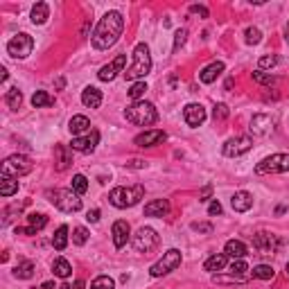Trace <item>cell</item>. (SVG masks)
I'll return each mask as SVG.
<instances>
[{"mask_svg": "<svg viewBox=\"0 0 289 289\" xmlns=\"http://www.w3.org/2000/svg\"><path fill=\"white\" fill-rule=\"evenodd\" d=\"M122 30H124V18L120 11H106V14L99 18L97 27H95L93 36V48L95 50H108L113 45L118 43V39L122 36Z\"/></svg>", "mask_w": 289, "mask_h": 289, "instance_id": "1", "label": "cell"}, {"mask_svg": "<svg viewBox=\"0 0 289 289\" xmlns=\"http://www.w3.org/2000/svg\"><path fill=\"white\" fill-rule=\"evenodd\" d=\"M152 73V54H149V45L147 43H138L133 48V61L127 70H124V77L129 82H140L145 79L147 75Z\"/></svg>", "mask_w": 289, "mask_h": 289, "instance_id": "2", "label": "cell"}, {"mask_svg": "<svg viewBox=\"0 0 289 289\" xmlns=\"http://www.w3.org/2000/svg\"><path fill=\"white\" fill-rule=\"evenodd\" d=\"M124 118H127V122L136 124V127H152L158 120V111L152 102L140 99V102H133L131 106L124 108Z\"/></svg>", "mask_w": 289, "mask_h": 289, "instance_id": "3", "label": "cell"}, {"mask_svg": "<svg viewBox=\"0 0 289 289\" xmlns=\"http://www.w3.org/2000/svg\"><path fill=\"white\" fill-rule=\"evenodd\" d=\"M145 196V186H131V188H124V186H118L113 188L111 192H108V201H111V206L120 208V210H124V208H133L136 203H140V199Z\"/></svg>", "mask_w": 289, "mask_h": 289, "instance_id": "4", "label": "cell"}, {"mask_svg": "<svg viewBox=\"0 0 289 289\" xmlns=\"http://www.w3.org/2000/svg\"><path fill=\"white\" fill-rule=\"evenodd\" d=\"M50 201H52L54 208H59L61 212H77L82 210V199L73 188H57V190H48L45 192Z\"/></svg>", "mask_w": 289, "mask_h": 289, "instance_id": "5", "label": "cell"}, {"mask_svg": "<svg viewBox=\"0 0 289 289\" xmlns=\"http://www.w3.org/2000/svg\"><path fill=\"white\" fill-rule=\"evenodd\" d=\"M32 167H34V163L27 156L14 154V156H7L5 161H2L0 174H2V179H20V177H25V174H30Z\"/></svg>", "mask_w": 289, "mask_h": 289, "instance_id": "6", "label": "cell"}, {"mask_svg": "<svg viewBox=\"0 0 289 289\" xmlns=\"http://www.w3.org/2000/svg\"><path fill=\"white\" fill-rule=\"evenodd\" d=\"M181 251L179 249H170L163 253V258L158 260L156 265H152V269H149V274H152V278H161V276H167L172 274V271H177L179 267H181Z\"/></svg>", "mask_w": 289, "mask_h": 289, "instance_id": "7", "label": "cell"}, {"mask_svg": "<svg viewBox=\"0 0 289 289\" xmlns=\"http://www.w3.org/2000/svg\"><path fill=\"white\" fill-rule=\"evenodd\" d=\"M258 174H283L289 172V154H271L255 165Z\"/></svg>", "mask_w": 289, "mask_h": 289, "instance_id": "8", "label": "cell"}, {"mask_svg": "<svg viewBox=\"0 0 289 289\" xmlns=\"http://www.w3.org/2000/svg\"><path fill=\"white\" fill-rule=\"evenodd\" d=\"M158 244H161V235H158L154 228H149V226L138 228L136 235H133V249H136L138 253H149V251H154Z\"/></svg>", "mask_w": 289, "mask_h": 289, "instance_id": "9", "label": "cell"}, {"mask_svg": "<svg viewBox=\"0 0 289 289\" xmlns=\"http://www.w3.org/2000/svg\"><path fill=\"white\" fill-rule=\"evenodd\" d=\"M32 48H34V39H32L30 34H25V32L16 34L14 39L7 43V52H9V57H14V59H25V57H30Z\"/></svg>", "mask_w": 289, "mask_h": 289, "instance_id": "10", "label": "cell"}, {"mask_svg": "<svg viewBox=\"0 0 289 289\" xmlns=\"http://www.w3.org/2000/svg\"><path fill=\"white\" fill-rule=\"evenodd\" d=\"M251 147H253V138L251 136H235V138H230V140L224 142V156L237 158V156L249 152Z\"/></svg>", "mask_w": 289, "mask_h": 289, "instance_id": "11", "label": "cell"}, {"mask_svg": "<svg viewBox=\"0 0 289 289\" xmlns=\"http://www.w3.org/2000/svg\"><path fill=\"white\" fill-rule=\"evenodd\" d=\"M274 127H276V120L271 118V115H267V113H258V115H253L251 118V133L258 138H265L269 136V133H274Z\"/></svg>", "mask_w": 289, "mask_h": 289, "instance_id": "12", "label": "cell"}, {"mask_svg": "<svg viewBox=\"0 0 289 289\" xmlns=\"http://www.w3.org/2000/svg\"><path fill=\"white\" fill-rule=\"evenodd\" d=\"M124 64H127V54H118L111 64L102 66L97 73L99 82H113V79L118 77V73H124Z\"/></svg>", "mask_w": 289, "mask_h": 289, "instance_id": "13", "label": "cell"}, {"mask_svg": "<svg viewBox=\"0 0 289 289\" xmlns=\"http://www.w3.org/2000/svg\"><path fill=\"white\" fill-rule=\"evenodd\" d=\"M167 140V133L161 129H149V131H142L140 136L133 138V145L136 147H154V145H161Z\"/></svg>", "mask_w": 289, "mask_h": 289, "instance_id": "14", "label": "cell"}, {"mask_svg": "<svg viewBox=\"0 0 289 289\" xmlns=\"http://www.w3.org/2000/svg\"><path fill=\"white\" fill-rule=\"evenodd\" d=\"M183 120H186V124L192 129L201 127V124L206 122V108L201 106V104H188V106L183 108Z\"/></svg>", "mask_w": 289, "mask_h": 289, "instance_id": "15", "label": "cell"}, {"mask_svg": "<svg viewBox=\"0 0 289 289\" xmlns=\"http://www.w3.org/2000/svg\"><path fill=\"white\" fill-rule=\"evenodd\" d=\"M99 142V131H89L86 136H79V138H73V149L75 152H82V154H91L95 147H97Z\"/></svg>", "mask_w": 289, "mask_h": 289, "instance_id": "16", "label": "cell"}, {"mask_svg": "<svg viewBox=\"0 0 289 289\" xmlns=\"http://www.w3.org/2000/svg\"><path fill=\"white\" fill-rule=\"evenodd\" d=\"M73 165V147L68 145H54V170L66 172Z\"/></svg>", "mask_w": 289, "mask_h": 289, "instance_id": "17", "label": "cell"}, {"mask_svg": "<svg viewBox=\"0 0 289 289\" xmlns=\"http://www.w3.org/2000/svg\"><path fill=\"white\" fill-rule=\"evenodd\" d=\"M253 249L262 255L274 253L276 251V237L271 235V233H267V230H260V233L253 235Z\"/></svg>", "mask_w": 289, "mask_h": 289, "instance_id": "18", "label": "cell"}, {"mask_svg": "<svg viewBox=\"0 0 289 289\" xmlns=\"http://www.w3.org/2000/svg\"><path fill=\"white\" fill-rule=\"evenodd\" d=\"M111 235H113V246H115V249H124L129 237H131L129 235V224L124 219H118L111 228Z\"/></svg>", "mask_w": 289, "mask_h": 289, "instance_id": "19", "label": "cell"}, {"mask_svg": "<svg viewBox=\"0 0 289 289\" xmlns=\"http://www.w3.org/2000/svg\"><path fill=\"white\" fill-rule=\"evenodd\" d=\"M68 129H70V133H73L75 138L86 136V133L91 131V120L86 118V115H73L70 122H68Z\"/></svg>", "mask_w": 289, "mask_h": 289, "instance_id": "20", "label": "cell"}, {"mask_svg": "<svg viewBox=\"0 0 289 289\" xmlns=\"http://www.w3.org/2000/svg\"><path fill=\"white\" fill-rule=\"evenodd\" d=\"M230 206H233V210H235V212H246V210H251V206H253V196H251L249 192L240 190V192L233 194Z\"/></svg>", "mask_w": 289, "mask_h": 289, "instance_id": "21", "label": "cell"}, {"mask_svg": "<svg viewBox=\"0 0 289 289\" xmlns=\"http://www.w3.org/2000/svg\"><path fill=\"white\" fill-rule=\"evenodd\" d=\"M82 104L89 108H99V104H102V91L95 89V86H86L82 93Z\"/></svg>", "mask_w": 289, "mask_h": 289, "instance_id": "22", "label": "cell"}, {"mask_svg": "<svg viewBox=\"0 0 289 289\" xmlns=\"http://www.w3.org/2000/svg\"><path fill=\"white\" fill-rule=\"evenodd\" d=\"M170 212V201L167 199H156V201H149L145 206V215L147 217H165Z\"/></svg>", "mask_w": 289, "mask_h": 289, "instance_id": "23", "label": "cell"}, {"mask_svg": "<svg viewBox=\"0 0 289 289\" xmlns=\"http://www.w3.org/2000/svg\"><path fill=\"white\" fill-rule=\"evenodd\" d=\"M221 73H224V64H221V61H212L210 66H206V68L199 73V79L203 84H212Z\"/></svg>", "mask_w": 289, "mask_h": 289, "instance_id": "24", "label": "cell"}, {"mask_svg": "<svg viewBox=\"0 0 289 289\" xmlns=\"http://www.w3.org/2000/svg\"><path fill=\"white\" fill-rule=\"evenodd\" d=\"M224 253L228 255V258L237 260V258H244V255L249 253V249H246V244L242 240H228L224 246Z\"/></svg>", "mask_w": 289, "mask_h": 289, "instance_id": "25", "label": "cell"}, {"mask_svg": "<svg viewBox=\"0 0 289 289\" xmlns=\"http://www.w3.org/2000/svg\"><path fill=\"white\" fill-rule=\"evenodd\" d=\"M226 262H228V255H226V253H215V255H210V258L206 260L203 269L210 271V274H215V271H221V269H224Z\"/></svg>", "mask_w": 289, "mask_h": 289, "instance_id": "26", "label": "cell"}, {"mask_svg": "<svg viewBox=\"0 0 289 289\" xmlns=\"http://www.w3.org/2000/svg\"><path fill=\"white\" fill-rule=\"evenodd\" d=\"M48 18H50V7L45 5V2H36V5L32 7V23L43 25Z\"/></svg>", "mask_w": 289, "mask_h": 289, "instance_id": "27", "label": "cell"}, {"mask_svg": "<svg viewBox=\"0 0 289 289\" xmlns=\"http://www.w3.org/2000/svg\"><path fill=\"white\" fill-rule=\"evenodd\" d=\"M14 276L18 280H27L34 276V262H30V260H23L20 265L14 267Z\"/></svg>", "mask_w": 289, "mask_h": 289, "instance_id": "28", "label": "cell"}, {"mask_svg": "<svg viewBox=\"0 0 289 289\" xmlns=\"http://www.w3.org/2000/svg\"><path fill=\"white\" fill-rule=\"evenodd\" d=\"M52 246L57 251H64L68 246V226H59L57 233L52 235Z\"/></svg>", "mask_w": 289, "mask_h": 289, "instance_id": "29", "label": "cell"}, {"mask_svg": "<svg viewBox=\"0 0 289 289\" xmlns=\"http://www.w3.org/2000/svg\"><path fill=\"white\" fill-rule=\"evenodd\" d=\"M52 271H54V276H59V278H68V276L73 274V267H70V262L66 258H57L52 262Z\"/></svg>", "mask_w": 289, "mask_h": 289, "instance_id": "30", "label": "cell"}, {"mask_svg": "<svg viewBox=\"0 0 289 289\" xmlns=\"http://www.w3.org/2000/svg\"><path fill=\"white\" fill-rule=\"evenodd\" d=\"M52 104H54V97H52V95H48L45 91H36V93L32 95V106H34V108L52 106Z\"/></svg>", "mask_w": 289, "mask_h": 289, "instance_id": "31", "label": "cell"}, {"mask_svg": "<svg viewBox=\"0 0 289 289\" xmlns=\"http://www.w3.org/2000/svg\"><path fill=\"white\" fill-rule=\"evenodd\" d=\"M18 192V179H2L0 181V194L2 196H11Z\"/></svg>", "mask_w": 289, "mask_h": 289, "instance_id": "32", "label": "cell"}, {"mask_svg": "<svg viewBox=\"0 0 289 289\" xmlns=\"http://www.w3.org/2000/svg\"><path fill=\"white\" fill-rule=\"evenodd\" d=\"M27 226H32L34 230H41L48 226V217L43 212H32V215H27Z\"/></svg>", "mask_w": 289, "mask_h": 289, "instance_id": "33", "label": "cell"}, {"mask_svg": "<svg viewBox=\"0 0 289 289\" xmlns=\"http://www.w3.org/2000/svg\"><path fill=\"white\" fill-rule=\"evenodd\" d=\"M251 274H253V278H258V280H271L276 276V271H274V267H269V265H258Z\"/></svg>", "mask_w": 289, "mask_h": 289, "instance_id": "34", "label": "cell"}, {"mask_svg": "<svg viewBox=\"0 0 289 289\" xmlns=\"http://www.w3.org/2000/svg\"><path fill=\"white\" fill-rule=\"evenodd\" d=\"M145 93H147V84L145 82H136V84H131V89H129V97H131L133 102H140V99L145 97Z\"/></svg>", "mask_w": 289, "mask_h": 289, "instance_id": "35", "label": "cell"}, {"mask_svg": "<svg viewBox=\"0 0 289 289\" xmlns=\"http://www.w3.org/2000/svg\"><path fill=\"white\" fill-rule=\"evenodd\" d=\"M73 190L77 192L79 196L86 194V192H89V179L84 177V174H75L73 177Z\"/></svg>", "mask_w": 289, "mask_h": 289, "instance_id": "36", "label": "cell"}, {"mask_svg": "<svg viewBox=\"0 0 289 289\" xmlns=\"http://www.w3.org/2000/svg\"><path fill=\"white\" fill-rule=\"evenodd\" d=\"M5 102H7V106H9V108H18L20 102H23V93H20L18 89H9V91H7V95H5Z\"/></svg>", "mask_w": 289, "mask_h": 289, "instance_id": "37", "label": "cell"}, {"mask_svg": "<svg viewBox=\"0 0 289 289\" xmlns=\"http://www.w3.org/2000/svg\"><path fill=\"white\" fill-rule=\"evenodd\" d=\"M91 289H115V280L111 276H97L91 283Z\"/></svg>", "mask_w": 289, "mask_h": 289, "instance_id": "38", "label": "cell"}, {"mask_svg": "<svg viewBox=\"0 0 289 289\" xmlns=\"http://www.w3.org/2000/svg\"><path fill=\"white\" fill-rule=\"evenodd\" d=\"M27 206V201H23V203H14V206L5 208V212H2V226H7L11 221V215H20V210Z\"/></svg>", "mask_w": 289, "mask_h": 289, "instance_id": "39", "label": "cell"}, {"mask_svg": "<svg viewBox=\"0 0 289 289\" xmlns=\"http://www.w3.org/2000/svg\"><path fill=\"white\" fill-rule=\"evenodd\" d=\"M253 82H258V84H262V86H274L278 79L274 77V75H269V73H262V70H255L253 73Z\"/></svg>", "mask_w": 289, "mask_h": 289, "instance_id": "40", "label": "cell"}, {"mask_svg": "<svg viewBox=\"0 0 289 289\" xmlns=\"http://www.w3.org/2000/svg\"><path fill=\"white\" fill-rule=\"evenodd\" d=\"M244 41L249 45H258L260 41H262V32L258 30V27H246V32H244Z\"/></svg>", "mask_w": 289, "mask_h": 289, "instance_id": "41", "label": "cell"}, {"mask_svg": "<svg viewBox=\"0 0 289 289\" xmlns=\"http://www.w3.org/2000/svg\"><path fill=\"white\" fill-rule=\"evenodd\" d=\"M215 283H221V285H233V283H246V276H237V274H230V276H215Z\"/></svg>", "mask_w": 289, "mask_h": 289, "instance_id": "42", "label": "cell"}, {"mask_svg": "<svg viewBox=\"0 0 289 289\" xmlns=\"http://www.w3.org/2000/svg\"><path fill=\"white\" fill-rule=\"evenodd\" d=\"M73 242L77 246H84L86 242H89V230L84 228V226H77V228L73 230Z\"/></svg>", "mask_w": 289, "mask_h": 289, "instance_id": "43", "label": "cell"}, {"mask_svg": "<svg viewBox=\"0 0 289 289\" xmlns=\"http://www.w3.org/2000/svg\"><path fill=\"white\" fill-rule=\"evenodd\" d=\"M276 64H278V57H276V54H265V57H260V61H258V70L274 68Z\"/></svg>", "mask_w": 289, "mask_h": 289, "instance_id": "44", "label": "cell"}, {"mask_svg": "<svg viewBox=\"0 0 289 289\" xmlns=\"http://www.w3.org/2000/svg\"><path fill=\"white\" fill-rule=\"evenodd\" d=\"M244 271H249V265L244 262V258H237L230 262V274H237V276H244Z\"/></svg>", "mask_w": 289, "mask_h": 289, "instance_id": "45", "label": "cell"}, {"mask_svg": "<svg viewBox=\"0 0 289 289\" xmlns=\"http://www.w3.org/2000/svg\"><path fill=\"white\" fill-rule=\"evenodd\" d=\"M228 106L226 104H215V108H212V118H215V122H221V120L228 118Z\"/></svg>", "mask_w": 289, "mask_h": 289, "instance_id": "46", "label": "cell"}, {"mask_svg": "<svg viewBox=\"0 0 289 289\" xmlns=\"http://www.w3.org/2000/svg\"><path fill=\"white\" fill-rule=\"evenodd\" d=\"M186 39H188V30H177V34H174V52H179V50L186 45Z\"/></svg>", "mask_w": 289, "mask_h": 289, "instance_id": "47", "label": "cell"}, {"mask_svg": "<svg viewBox=\"0 0 289 289\" xmlns=\"http://www.w3.org/2000/svg\"><path fill=\"white\" fill-rule=\"evenodd\" d=\"M192 230H196V233H212V224H208V221H192V226H190Z\"/></svg>", "mask_w": 289, "mask_h": 289, "instance_id": "48", "label": "cell"}, {"mask_svg": "<svg viewBox=\"0 0 289 289\" xmlns=\"http://www.w3.org/2000/svg\"><path fill=\"white\" fill-rule=\"evenodd\" d=\"M190 11L196 16H201V18H208V9L203 5H190Z\"/></svg>", "mask_w": 289, "mask_h": 289, "instance_id": "49", "label": "cell"}, {"mask_svg": "<svg viewBox=\"0 0 289 289\" xmlns=\"http://www.w3.org/2000/svg\"><path fill=\"white\" fill-rule=\"evenodd\" d=\"M208 215H221V203L219 201H210V206H208Z\"/></svg>", "mask_w": 289, "mask_h": 289, "instance_id": "50", "label": "cell"}, {"mask_svg": "<svg viewBox=\"0 0 289 289\" xmlns=\"http://www.w3.org/2000/svg\"><path fill=\"white\" fill-rule=\"evenodd\" d=\"M16 235H36V230L32 226H25V228H16Z\"/></svg>", "mask_w": 289, "mask_h": 289, "instance_id": "51", "label": "cell"}, {"mask_svg": "<svg viewBox=\"0 0 289 289\" xmlns=\"http://www.w3.org/2000/svg\"><path fill=\"white\" fill-rule=\"evenodd\" d=\"M86 219H89L91 224H95V221H99V210H97V208H93V210H89V215H86Z\"/></svg>", "mask_w": 289, "mask_h": 289, "instance_id": "52", "label": "cell"}, {"mask_svg": "<svg viewBox=\"0 0 289 289\" xmlns=\"http://www.w3.org/2000/svg\"><path fill=\"white\" fill-rule=\"evenodd\" d=\"M210 192H212V188L210 186H206L203 190H201V194H199V201H208V196H210Z\"/></svg>", "mask_w": 289, "mask_h": 289, "instance_id": "53", "label": "cell"}, {"mask_svg": "<svg viewBox=\"0 0 289 289\" xmlns=\"http://www.w3.org/2000/svg\"><path fill=\"white\" fill-rule=\"evenodd\" d=\"M127 165H129V167H145V161H138V158H136V161L127 163Z\"/></svg>", "mask_w": 289, "mask_h": 289, "instance_id": "54", "label": "cell"}, {"mask_svg": "<svg viewBox=\"0 0 289 289\" xmlns=\"http://www.w3.org/2000/svg\"><path fill=\"white\" fill-rule=\"evenodd\" d=\"M41 289H57V287H54V283H52V280H48V283H43V285H41Z\"/></svg>", "mask_w": 289, "mask_h": 289, "instance_id": "55", "label": "cell"}, {"mask_svg": "<svg viewBox=\"0 0 289 289\" xmlns=\"http://www.w3.org/2000/svg\"><path fill=\"white\" fill-rule=\"evenodd\" d=\"M73 289H84V280H75Z\"/></svg>", "mask_w": 289, "mask_h": 289, "instance_id": "56", "label": "cell"}, {"mask_svg": "<svg viewBox=\"0 0 289 289\" xmlns=\"http://www.w3.org/2000/svg\"><path fill=\"white\" fill-rule=\"evenodd\" d=\"M285 41L289 43V23H287V27H285Z\"/></svg>", "mask_w": 289, "mask_h": 289, "instance_id": "57", "label": "cell"}, {"mask_svg": "<svg viewBox=\"0 0 289 289\" xmlns=\"http://www.w3.org/2000/svg\"><path fill=\"white\" fill-rule=\"evenodd\" d=\"M59 289H73V287H70V285L68 283H64V285H61V287Z\"/></svg>", "mask_w": 289, "mask_h": 289, "instance_id": "58", "label": "cell"}, {"mask_svg": "<svg viewBox=\"0 0 289 289\" xmlns=\"http://www.w3.org/2000/svg\"><path fill=\"white\" fill-rule=\"evenodd\" d=\"M287 276H289V262H287Z\"/></svg>", "mask_w": 289, "mask_h": 289, "instance_id": "59", "label": "cell"}]
</instances>
